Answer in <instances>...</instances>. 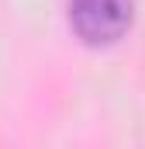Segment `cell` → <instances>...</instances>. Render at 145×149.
Segmentation results:
<instances>
[{
  "instance_id": "cell-1",
  "label": "cell",
  "mask_w": 145,
  "mask_h": 149,
  "mask_svg": "<svg viewBox=\"0 0 145 149\" xmlns=\"http://www.w3.org/2000/svg\"><path fill=\"white\" fill-rule=\"evenodd\" d=\"M135 21V0H69V24L86 45H110Z\"/></svg>"
}]
</instances>
